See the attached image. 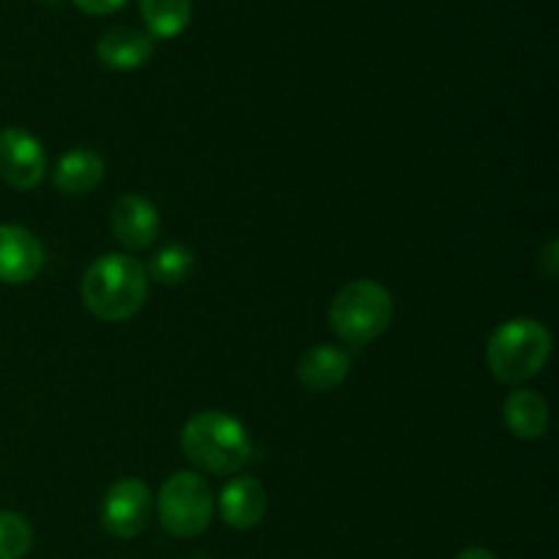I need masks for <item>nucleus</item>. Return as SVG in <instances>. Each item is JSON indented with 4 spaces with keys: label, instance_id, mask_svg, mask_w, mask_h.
Masks as SVG:
<instances>
[{
    "label": "nucleus",
    "instance_id": "f257e3e1",
    "mask_svg": "<svg viewBox=\"0 0 559 559\" xmlns=\"http://www.w3.org/2000/svg\"><path fill=\"white\" fill-rule=\"evenodd\" d=\"M145 265L123 251L96 257L82 276V300L104 322L131 320L147 300Z\"/></svg>",
    "mask_w": 559,
    "mask_h": 559
},
{
    "label": "nucleus",
    "instance_id": "f03ea898",
    "mask_svg": "<svg viewBox=\"0 0 559 559\" xmlns=\"http://www.w3.org/2000/svg\"><path fill=\"white\" fill-rule=\"evenodd\" d=\"M180 448L197 469L211 475L240 473L251 459L249 431L224 409L191 415L180 431Z\"/></svg>",
    "mask_w": 559,
    "mask_h": 559
},
{
    "label": "nucleus",
    "instance_id": "7ed1b4c3",
    "mask_svg": "<svg viewBox=\"0 0 559 559\" xmlns=\"http://www.w3.org/2000/svg\"><path fill=\"white\" fill-rule=\"evenodd\" d=\"M549 328L533 317H513L497 325L486 342V366L495 380L506 385H522L546 369L551 358Z\"/></svg>",
    "mask_w": 559,
    "mask_h": 559
},
{
    "label": "nucleus",
    "instance_id": "20e7f679",
    "mask_svg": "<svg viewBox=\"0 0 559 559\" xmlns=\"http://www.w3.org/2000/svg\"><path fill=\"white\" fill-rule=\"evenodd\" d=\"M393 320V298L380 282L355 278L331 300L328 322L347 347H366L388 331Z\"/></svg>",
    "mask_w": 559,
    "mask_h": 559
},
{
    "label": "nucleus",
    "instance_id": "39448f33",
    "mask_svg": "<svg viewBox=\"0 0 559 559\" xmlns=\"http://www.w3.org/2000/svg\"><path fill=\"white\" fill-rule=\"evenodd\" d=\"M158 522L175 538H197L211 527L213 491L202 475L175 473L156 500Z\"/></svg>",
    "mask_w": 559,
    "mask_h": 559
},
{
    "label": "nucleus",
    "instance_id": "423d86ee",
    "mask_svg": "<svg viewBox=\"0 0 559 559\" xmlns=\"http://www.w3.org/2000/svg\"><path fill=\"white\" fill-rule=\"evenodd\" d=\"M151 522V489L140 478H120L102 502V527L112 538L131 540Z\"/></svg>",
    "mask_w": 559,
    "mask_h": 559
},
{
    "label": "nucleus",
    "instance_id": "0eeeda50",
    "mask_svg": "<svg viewBox=\"0 0 559 559\" xmlns=\"http://www.w3.org/2000/svg\"><path fill=\"white\" fill-rule=\"evenodd\" d=\"M47 175L44 145L20 126L0 129V180L16 191H33Z\"/></svg>",
    "mask_w": 559,
    "mask_h": 559
},
{
    "label": "nucleus",
    "instance_id": "6e6552de",
    "mask_svg": "<svg viewBox=\"0 0 559 559\" xmlns=\"http://www.w3.org/2000/svg\"><path fill=\"white\" fill-rule=\"evenodd\" d=\"M112 235L126 251H142L153 246L162 235V216H158L156 205L140 194L120 197L112 205Z\"/></svg>",
    "mask_w": 559,
    "mask_h": 559
},
{
    "label": "nucleus",
    "instance_id": "1a4fd4ad",
    "mask_svg": "<svg viewBox=\"0 0 559 559\" xmlns=\"http://www.w3.org/2000/svg\"><path fill=\"white\" fill-rule=\"evenodd\" d=\"M44 246L20 224H0V282L27 284L41 273Z\"/></svg>",
    "mask_w": 559,
    "mask_h": 559
},
{
    "label": "nucleus",
    "instance_id": "9d476101",
    "mask_svg": "<svg viewBox=\"0 0 559 559\" xmlns=\"http://www.w3.org/2000/svg\"><path fill=\"white\" fill-rule=\"evenodd\" d=\"M353 369V355L336 344H314L298 358L295 374L311 393H328L342 385Z\"/></svg>",
    "mask_w": 559,
    "mask_h": 559
},
{
    "label": "nucleus",
    "instance_id": "9b49d317",
    "mask_svg": "<svg viewBox=\"0 0 559 559\" xmlns=\"http://www.w3.org/2000/svg\"><path fill=\"white\" fill-rule=\"evenodd\" d=\"M218 511L222 519L233 530H251L262 522L267 511V491L251 475H238L229 480L218 497Z\"/></svg>",
    "mask_w": 559,
    "mask_h": 559
},
{
    "label": "nucleus",
    "instance_id": "f8f14e48",
    "mask_svg": "<svg viewBox=\"0 0 559 559\" xmlns=\"http://www.w3.org/2000/svg\"><path fill=\"white\" fill-rule=\"evenodd\" d=\"M502 420L516 440L535 442L549 431V404L533 388H516L502 404Z\"/></svg>",
    "mask_w": 559,
    "mask_h": 559
},
{
    "label": "nucleus",
    "instance_id": "ddd939ff",
    "mask_svg": "<svg viewBox=\"0 0 559 559\" xmlns=\"http://www.w3.org/2000/svg\"><path fill=\"white\" fill-rule=\"evenodd\" d=\"M104 158L91 147H71L58 158L52 169V183L60 194L82 197L91 194L104 180Z\"/></svg>",
    "mask_w": 559,
    "mask_h": 559
},
{
    "label": "nucleus",
    "instance_id": "4468645a",
    "mask_svg": "<svg viewBox=\"0 0 559 559\" xmlns=\"http://www.w3.org/2000/svg\"><path fill=\"white\" fill-rule=\"evenodd\" d=\"M96 55L107 69L134 71L153 55V38L136 27H112L96 44Z\"/></svg>",
    "mask_w": 559,
    "mask_h": 559
},
{
    "label": "nucleus",
    "instance_id": "2eb2a0df",
    "mask_svg": "<svg viewBox=\"0 0 559 559\" xmlns=\"http://www.w3.org/2000/svg\"><path fill=\"white\" fill-rule=\"evenodd\" d=\"M140 14L156 38H175L189 27L191 0H140Z\"/></svg>",
    "mask_w": 559,
    "mask_h": 559
},
{
    "label": "nucleus",
    "instance_id": "dca6fc26",
    "mask_svg": "<svg viewBox=\"0 0 559 559\" xmlns=\"http://www.w3.org/2000/svg\"><path fill=\"white\" fill-rule=\"evenodd\" d=\"M191 271H194V254H191V249H186L180 243H167L151 257L145 273L153 282L173 287V284L186 282L191 276Z\"/></svg>",
    "mask_w": 559,
    "mask_h": 559
},
{
    "label": "nucleus",
    "instance_id": "f3484780",
    "mask_svg": "<svg viewBox=\"0 0 559 559\" xmlns=\"http://www.w3.org/2000/svg\"><path fill=\"white\" fill-rule=\"evenodd\" d=\"M33 546V530L25 516L0 511V559H22Z\"/></svg>",
    "mask_w": 559,
    "mask_h": 559
},
{
    "label": "nucleus",
    "instance_id": "a211bd4d",
    "mask_svg": "<svg viewBox=\"0 0 559 559\" xmlns=\"http://www.w3.org/2000/svg\"><path fill=\"white\" fill-rule=\"evenodd\" d=\"M126 3H129V0H74L76 9H82L85 14H115V11L123 9Z\"/></svg>",
    "mask_w": 559,
    "mask_h": 559
},
{
    "label": "nucleus",
    "instance_id": "6ab92c4d",
    "mask_svg": "<svg viewBox=\"0 0 559 559\" xmlns=\"http://www.w3.org/2000/svg\"><path fill=\"white\" fill-rule=\"evenodd\" d=\"M557 251H559V246H557V240H549V243H546V249H544V260H540V265L546 267V276L549 278H557Z\"/></svg>",
    "mask_w": 559,
    "mask_h": 559
},
{
    "label": "nucleus",
    "instance_id": "aec40b11",
    "mask_svg": "<svg viewBox=\"0 0 559 559\" xmlns=\"http://www.w3.org/2000/svg\"><path fill=\"white\" fill-rule=\"evenodd\" d=\"M456 559H497V557L491 555L489 549H484V546H469V549H464Z\"/></svg>",
    "mask_w": 559,
    "mask_h": 559
},
{
    "label": "nucleus",
    "instance_id": "412c9836",
    "mask_svg": "<svg viewBox=\"0 0 559 559\" xmlns=\"http://www.w3.org/2000/svg\"><path fill=\"white\" fill-rule=\"evenodd\" d=\"M47 3H55V0H47Z\"/></svg>",
    "mask_w": 559,
    "mask_h": 559
}]
</instances>
